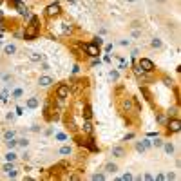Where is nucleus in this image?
Returning a JSON list of instances; mask_svg holds the SVG:
<instances>
[{
  "instance_id": "obj_1",
  "label": "nucleus",
  "mask_w": 181,
  "mask_h": 181,
  "mask_svg": "<svg viewBox=\"0 0 181 181\" xmlns=\"http://www.w3.org/2000/svg\"><path fill=\"white\" fill-rule=\"evenodd\" d=\"M38 18L36 16H33L31 18V22H29V26L26 27V33H24V38L26 40H33V38H36L38 36Z\"/></svg>"
},
{
  "instance_id": "obj_2",
  "label": "nucleus",
  "mask_w": 181,
  "mask_h": 181,
  "mask_svg": "<svg viewBox=\"0 0 181 181\" xmlns=\"http://www.w3.org/2000/svg\"><path fill=\"white\" fill-rule=\"evenodd\" d=\"M83 49H85V53L89 56H93V58H96L100 54V47H98L96 43H87V45H83Z\"/></svg>"
},
{
  "instance_id": "obj_3",
  "label": "nucleus",
  "mask_w": 181,
  "mask_h": 181,
  "mask_svg": "<svg viewBox=\"0 0 181 181\" xmlns=\"http://www.w3.org/2000/svg\"><path fill=\"white\" fill-rule=\"evenodd\" d=\"M60 11H62V9H60V4H56V2L45 7V15L51 16V18H53V16H58V15H60Z\"/></svg>"
},
{
  "instance_id": "obj_4",
  "label": "nucleus",
  "mask_w": 181,
  "mask_h": 181,
  "mask_svg": "<svg viewBox=\"0 0 181 181\" xmlns=\"http://www.w3.org/2000/svg\"><path fill=\"white\" fill-rule=\"evenodd\" d=\"M138 65L141 67V69H143L145 73H150V71H154V63H152V60H149V58H141Z\"/></svg>"
},
{
  "instance_id": "obj_5",
  "label": "nucleus",
  "mask_w": 181,
  "mask_h": 181,
  "mask_svg": "<svg viewBox=\"0 0 181 181\" xmlns=\"http://www.w3.org/2000/svg\"><path fill=\"white\" fill-rule=\"evenodd\" d=\"M67 94H69V85L62 83V85L56 89V96H58L60 100H65V98H67Z\"/></svg>"
},
{
  "instance_id": "obj_6",
  "label": "nucleus",
  "mask_w": 181,
  "mask_h": 181,
  "mask_svg": "<svg viewBox=\"0 0 181 181\" xmlns=\"http://www.w3.org/2000/svg\"><path fill=\"white\" fill-rule=\"evenodd\" d=\"M181 130V121L176 118V120H170L168 121V132H179Z\"/></svg>"
},
{
  "instance_id": "obj_7",
  "label": "nucleus",
  "mask_w": 181,
  "mask_h": 181,
  "mask_svg": "<svg viewBox=\"0 0 181 181\" xmlns=\"http://www.w3.org/2000/svg\"><path fill=\"white\" fill-rule=\"evenodd\" d=\"M15 7L18 9V13H20V15H24V16H29V9H27L24 4H22L20 0H15Z\"/></svg>"
},
{
  "instance_id": "obj_8",
  "label": "nucleus",
  "mask_w": 181,
  "mask_h": 181,
  "mask_svg": "<svg viewBox=\"0 0 181 181\" xmlns=\"http://www.w3.org/2000/svg\"><path fill=\"white\" fill-rule=\"evenodd\" d=\"M53 82H54V80H53L51 76H40V78H38V85H40V87H49Z\"/></svg>"
},
{
  "instance_id": "obj_9",
  "label": "nucleus",
  "mask_w": 181,
  "mask_h": 181,
  "mask_svg": "<svg viewBox=\"0 0 181 181\" xmlns=\"http://www.w3.org/2000/svg\"><path fill=\"white\" fill-rule=\"evenodd\" d=\"M161 147H163V150H165V154H167V156H172V154H174V150H176L172 141H163V145H161Z\"/></svg>"
},
{
  "instance_id": "obj_10",
  "label": "nucleus",
  "mask_w": 181,
  "mask_h": 181,
  "mask_svg": "<svg viewBox=\"0 0 181 181\" xmlns=\"http://www.w3.org/2000/svg\"><path fill=\"white\" fill-rule=\"evenodd\" d=\"M110 154L114 156V157H123V156H125V149H123V147H120V145H116V147H112Z\"/></svg>"
},
{
  "instance_id": "obj_11",
  "label": "nucleus",
  "mask_w": 181,
  "mask_h": 181,
  "mask_svg": "<svg viewBox=\"0 0 181 181\" xmlns=\"http://www.w3.org/2000/svg\"><path fill=\"white\" fill-rule=\"evenodd\" d=\"M105 172H107V174H116V172H118V165L112 163V161H109V163L105 165Z\"/></svg>"
},
{
  "instance_id": "obj_12",
  "label": "nucleus",
  "mask_w": 181,
  "mask_h": 181,
  "mask_svg": "<svg viewBox=\"0 0 181 181\" xmlns=\"http://www.w3.org/2000/svg\"><path fill=\"white\" fill-rule=\"evenodd\" d=\"M27 56H29V60H31V62H42V60H43V56H42L40 53H36V51H29V53H27Z\"/></svg>"
},
{
  "instance_id": "obj_13",
  "label": "nucleus",
  "mask_w": 181,
  "mask_h": 181,
  "mask_svg": "<svg viewBox=\"0 0 181 181\" xmlns=\"http://www.w3.org/2000/svg\"><path fill=\"white\" fill-rule=\"evenodd\" d=\"M26 105H27V109H36L38 105H40V102H38V98H27V102H26Z\"/></svg>"
},
{
  "instance_id": "obj_14",
  "label": "nucleus",
  "mask_w": 181,
  "mask_h": 181,
  "mask_svg": "<svg viewBox=\"0 0 181 181\" xmlns=\"http://www.w3.org/2000/svg\"><path fill=\"white\" fill-rule=\"evenodd\" d=\"M16 157H18V154H16L15 150H7V152H6V161H13V163H15Z\"/></svg>"
},
{
  "instance_id": "obj_15",
  "label": "nucleus",
  "mask_w": 181,
  "mask_h": 181,
  "mask_svg": "<svg viewBox=\"0 0 181 181\" xmlns=\"http://www.w3.org/2000/svg\"><path fill=\"white\" fill-rule=\"evenodd\" d=\"M150 47H152V49H161V47H163V42H161L160 38H152Z\"/></svg>"
},
{
  "instance_id": "obj_16",
  "label": "nucleus",
  "mask_w": 181,
  "mask_h": 181,
  "mask_svg": "<svg viewBox=\"0 0 181 181\" xmlns=\"http://www.w3.org/2000/svg\"><path fill=\"white\" fill-rule=\"evenodd\" d=\"M4 53H6V54H15V53H16V45H15V43H7L6 47H4Z\"/></svg>"
},
{
  "instance_id": "obj_17",
  "label": "nucleus",
  "mask_w": 181,
  "mask_h": 181,
  "mask_svg": "<svg viewBox=\"0 0 181 181\" xmlns=\"http://www.w3.org/2000/svg\"><path fill=\"white\" fill-rule=\"evenodd\" d=\"M6 147H7L9 150H13V149H16V147H18V141H16L15 138H11V140H6Z\"/></svg>"
},
{
  "instance_id": "obj_18",
  "label": "nucleus",
  "mask_w": 181,
  "mask_h": 181,
  "mask_svg": "<svg viewBox=\"0 0 181 181\" xmlns=\"http://www.w3.org/2000/svg\"><path fill=\"white\" fill-rule=\"evenodd\" d=\"M4 172H6V176H7L9 179H15V177L18 176V170H16L15 167H13V168H7V170H4Z\"/></svg>"
},
{
  "instance_id": "obj_19",
  "label": "nucleus",
  "mask_w": 181,
  "mask_h": 181,
  "mask_svg": "<svg viewBox=\"0 0 181 181\" xmlns=\"http://www.w3.org/2000/svg\"><path fill=\"white\" fill-rule=\"evenodd\" d=\"M60 154H62V156H71V154H73V149H71L69 145H63V147L60 149Z\"/></svg>"
},
{
  "instance_id": "obj_20",
  "label": "nucleus",
  "mask_w": 181,
  "mask_h": 181,
  "mask_svg": "<svg viewBox=\"0 0 181 181\" xmlns=\"http://www.w3.org/2000/svg\"><path fill=\"white\" fill-rule=\"evenodd\" d=\"M107 176L103 174V172H96V174H93V176H90V179H93V181H103Z\"/></svg>"
},
{
  "instance_id": "obj_21",
  "label": "nucleus",
  "mask_w": 181,
  "mask_h": 181,
  "mask_svg": "<svg viewBox=\"0 0 181 181\" xmlns=\"http://www.w3.org/2000/svg\"><path fill=\"white\" fill-rule=\"evenodd\" d=\"M121 107L129 112V110H130V107H132V100H130V98H125V100L121 102Z\"/></svg>"
},
{
  "instance_id": "obj_22",
  "label": "nucleus",
  "mask_w": 181,
  "mask_h": 181,
  "mask_svg": "<svg viewBox=\"0 0 181 181\" xmlns=\"http://www.w3.org/2000/svg\"><path fill=\"white\" fill-rule=\"evenodd\" d=\"M7 100H9V90H7V89H4L2 93H0V102H2V103H6Z\"/></svg>"
},
{
  "instance_id": "obj_23",
  "label": "nucleus",
  "mask_w": 181,
  "mask_h": 181,
  "mask_svg": "<svg viewBox=\"0 0 181 181\" xmlns=\"http://www.w3.org/2000/svg\"><path fill=\"white\" fill-rule=\"evenodd\" d=\"M18 141V147H22V149H27L29 147V140L27 138H20V140H16Z\"/></svg>"
},
{
  "instance_id": "obj_24",
  "label": "nucleus",
  "mask_w": 181,
  "mask_h": 181,
  "mask_svg": "<svg viewBox=\"0 0 181 181\" xmlns=\"http://www.w3.org/2000/svg\"><path fill=\"white\" fill-rule=\"evenodd\" d=\"M90 116H93V109L87 105V107L83 109V118H85V120H90Z\"/></svg>"
},
{
  "instance_id": "obj_25",
  "label": "nucleus",
  "mask_w": 181,
  "mask_h": 181,
  "mask_svg": "<svg viewBox=\"0 0 181 181\" xmlns=\"http://www.w3.org/2000/svg\"><path fill=\"white\" fill-rule=\"evenodd\" d=\"M22 94H24V90H22V89H15V90H13V94H11V98L18 100V98H22Z\"/></svg>"
},
{
  "instance_id": "obj_26",
  "label": "nucleus",
  "mask_w": 181,
  "mask_h": 181,
  "mask_svg": "<svg viewBox=\"0 0 181 181\" xmlns=\"http://www.w3.org/2000/svg\"><path fill=\"white\" fill-rule=\"evenodd\" d=\"M118 78H120L118 71H110V73H109V80H110V82H118Z\"/></svg>"
},
{
  "instance_id": "obj_27",
  "label": "nucleus",
  "mask_w": 181,
  "mask_h": 181,
  "mask_svg": "<svg viewBox=\"0 0 181 181\" xmlns=\"http://www.w3.org/2000/svg\"><path fill=\"white\" fill-rule=\"evenodd\" d=\"M136 150H138L140 154H143V152L147 150V149H145V145H143L141 141H136Z\"/></svg>"
},
{
  "instance_id": "obj_28",
  "label": "nucleus",
  "mask_w": 181,
  "mask_h": 181,
  "mask_svg": "<svg viewBox=\"0 0 181 181\" xmlns=\"http://www.w3.org/2000/svg\"><path fill=\"white\" fill-rule=\"evenodd\" d=\"M83 130H85L87 134H90V132H93V125H90V121H89V120L83 123Z\"/></svg>"
},
{
  "instance_id": "obj_29",
  "label": "nucleus",
  "mask_w": 181,
  "mask_h": 181,
  "mask_svg": "<svg viewBox=\"0 0 181 181\" xmlns=\"http://www.w3.org/2000/svg\"><path fill=\"white\" fill-rule=\"evenodd\" d=\"M15 136H16L15 130H6V132H4V138H6V140H11V138H15Z\"/></svg>"
},
{
  "instance_id": "obj_30",
  "label": "nucleus",
  "mask_w": 181,
  "mask_h": 181,
  "mask_svg": "<svg viewBox=\"0 0 181 181\" xmlns=\"http://www.w3.org/2000/svg\"><path fill=\"white\" fill-rule=\"evenodd\" d=\"M54 138H56L58 141H65V140H67V134H63V132H58V134H54Z\"/></svg>"
},
{
  "instance_id": "obj_31",
  "label": "nucleus",
  "mask_w": 181,
  "mask_h": 181,
  "mask_svg": "<svg viewBox=\"0 0 181 181\" xmlns=\"http://www.w3.org/2000/svg\"><path fill=\"white\" fill-rule=\"evenodd\" d=\"M134 73H136V76H143V73H145V71L141 69L140 65H134Z\"/></svg>"
},
{
  "instance_id": "obj_32",
  "label": "nucleus",
  "mask_w": 181,
  "mask_h": 181,
  "mask_svg": "<svg viewBox=\"0 0 181 181\" xmlns=\"http://www.w3.org/2000/svg\"><path fill=\"white\" fill-rule=\"evenodd\" d=\"M118 43L121 45V47H129V45H130V40H129V38H121Z\"/></svg>"
},
{
  "instance_id": "obj_33",
  "label": "nucleus",
  "mask_w": 181,
  "mask_h": 181,
  "mask_svg": "<svg viewBox=\"0 0 181 181\" xmlns=\"http://www.w3.org/2000/svg\"><path fill=\"white\" fill-rule=\"evenodd\" d=\"M130 35H132V38H141V29H138V27H136V29H134Z\"/></svg>"
},
{
  "instance_id": "obj_34",
  "label": "nucleus",
  "mask_w": 181,
  "mask_h": 181,
  "mask_svg": "<svg viewBox=\"0 0 181 181\" xmlns=\"http://www.w3.org/2000/svg\"><path fill=\"white\" fill-rule=\"evenodd\" d=\"M152 145H154V147H161V145H163V140H161V138H156V140L152 141Z\"/></svg>"
},
{
  "instance_id": "obj_35",
  "label": "nucleus",
  "mask_w": 181,
  "mask_h": 181,
  "mask_svg": "<svg viewBox=\"0 0 181 181\" xmlns=\"http://www.w3.org/2000/svg\"><path fill=\"white\" fill-rule=\"evenodd\" d=\"M2 80H4V82H6V83H9V82H13V76H11V74H7V73H6V74H4V76H2Z\"/></svg>"
},
{
  "instance_id": "obj_36",
  "label": "nucleus",
  "mask_w": 181,
  "mask_h": 181,
  "mask_svg": "<svg viewBox=\"0 0 181 181\" xmlns=\"http://www.w3.org/2000/svg\"><path fill=\"white\" fill-rule=\"evenodd\" d=\"M141 143L145 145V149H150V147H152V141H150V140H143Z\"/></svg>"
},
{
  "instance_id": "obj_37",
  "label": "nucleus",
  "mask_w": 181,
  "mask_h": 181,
  "mask_svg": "<svg viewBox=\"0 0 181 181\" xmlns=\"http://www.w3.org/2000/svg\"><path fill=\"white\" fill-rule=\"evenodd\" d=\"M121 179H123V181H129V179H132V174H130V172H127V174H123V176H121Z\"/></svg>"
},
{
  "instance_id": "obj_38",
  "label": "nucleus",
  "mask_w": 181,
  "mask_h": 181,
  "mask_svg": "<svg viewBox=\"0 0 181 181\" xmlns=\"http://www.w3.org/2000/svg\"><path fill=\"white\" fill-rule=\"evenodd\" d=\"M174 177H176V176H174V172H168V174L165 176V179H168V181H170V179H174Z\"/></svg>"
},
{
  "instance_id": "obj_39",
  "label": "nucleus",
  "mask_w": 181,
  "mask_h": 181,
  "mask_svg": "<svg viewBox=\"0 0 181 181\" xmlns=\"http://www.w3.org/2000/svg\"><path fill=\"white\" fill-rule=\"evenodd\" d=\"M130 54H132V58H136V56L140 54V49H132V53H130Z\"/></svg>"
},
{
  "instance_id": "obj_40",
  "label": "nucleus",
  "mask_w": 181,
  "mask_h": 181,
  "mask_svg": "<svg viewBox=\"0 0 181 181\" xmlns=\"http://www.w3.org/2000/svg\"><path fill=\"white\" fill-rule=\"evenodd\" d=\"M156 179H157V181H163V179H165V174H157Z\"/></svg>"
},
{
  "instance_id": "obj_41",
  "label": "nucleus",
  "mask_w": 181,
  "mask_h": 181,
  "mask_svg": "<svg viewBox=\"0 0 181 181\" xmlns=\"http://www.w3.org/2000/svg\"><path fill=\"white\" fill-rule=\"evenodd\" d=\"M94 43H96V45H98V47H100V45L103 43V40H102V38H96V40H94Z\"/></svg>"
},
{
  "instance_id": "obj_42",
  "label": "nucleus",
  "mask_w": 181,
  "mask_h": 181,
  "mask_svg": "<svg viewBox=\"0 0 181 181\" xmlns=\"http://www.w3.org/2000/svg\"><path fill=\"white\" fill-rule=\"evenodd\" d=\"M165 85H168V87H170V85H172V80H170V78H165Z\"/></svg>"
},
{
  "instance_id": "obj_43",
  "label": "nucleus",
  "mask_w": 181,
  "mask_h": 181,
  "mask_svg": "<svg viewBox=\"0 0 181 181\" xmlns=\"http://www.w3.org/2000/svg\"><path fill=\"white\" fill-rule=\"evenodd\" d=\"M31 130H33V132H38V130H40V127H38V125H33V127H31Z\"/></svg>"
},
{
  "instance_id": "obj_44",
  "label": "nucleus",
  "mask_w": 181,
  "mask_h": 181,
  "mask_svg": "<svg viewBox=\"0 0 181 181\" xmlns=\"http://www.w3.org/2000/svg\"><path fill=\"white\" fill-rule=\"evenodd\" d=\"M143 177H145V179H149V181H150V179H154V176H152V174H145Z\"/></svg>"
},
{
  "instance_id": "obj_45",
  "label": "nucleus",
  "mask_w": 181,
  "mask_h": 181,
  "mask_svg": "<svg viewBox=\"0 0 181 181\" xmlns=\"http://www.w3.org/2000/svg\"><path fill=\"white\" fill-rule=\"evenodd\" d=\"M127 2H130V4H132V2H136V0H127Z\"/></svg>"
},
{
  "instance_id": "obj_46",
  "label": "nucleus",
  "mask_w": 181,
  "mask_h": 181,
  "mask_svg": "<svg viewBox=\"0 0 181 181\" xmlns=\"http://www.w3.org/2000/svg\"><path fill=\"white\" fill-rule=\"evenodd\" d=\"M157 2H165V0H157Z\"/></svg>"
},
{
  "instance_id": "obj_47",
  "label": "nucleus",
  "mask_w": 181,
  "mask_h": 181,
  "mask_svg": "<svg viewBox=\"0 0 181 181\" xmlns=\"http://www.w3.org/2000/svg\"><path fill=\"white\" fill-rule=\"evenodd\" d=\"M0 18H2V11H0Z\"/></svg>"
},
{
  "instance_id": "obj_48",
  "label": "nucleus",
  "mask_w": 181,
  "mask_h": 181,
  "mask_svg": "<svg viewBox=\"0 0 181 181\" xmlns=\"http://www.w3.org/2000/svg\"><path fill=\"white\" fill-rule=\"evenodd\" d=\"M0 45H2V42H0Z\"/></svg>"
}]
</instances>
